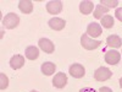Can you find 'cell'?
<instances>
[{
    "label": "cell",
    "instance_id": "1",
    "mask_svg": "<svg viewBox=\"0 0 122 92\" xmlns=\"http://www.w3.org/2000/svg\"><path fill=\"white\" fill-rule=\"evenodd\" d=\"M81 44H82V47L87 50H93V49H97L98 47H100L101 42L90 38L87 33H83V36L81 37Z\"/></svg>",
    "mask_w": 122,
    "mask_h": 92
},
{
    "label": "cell",
    "instance_id": "2",
    "mask_svg": "<svg viewBox=\"0 0 122 92\" xmlns=\"http://www.w3.org/2000/svg\"><path fill=\"white\" fill-rule=\"evenodd\" d=\"M18 23H20V17L14 12L5 15V17L3 18V26L7 29H14L15 27L18 26Z\"/></svg>",
    "mask_w": 122,
    "mask_h": 92
},
{
    "label": "cell",
    "instance_id": "3",
    "mask_svg": "<svg viewBox=\"0 0 122 92\" xmlns=\"http://www.w3.org/2000/svg\"><path fill=\"white\" fill-rule=\"evenodd\" d=\"M111 76H112V73H111V70L105 68V66H101L99 69L95 70L94 73V79L97 81H106L109 80Z\"/></svg>",
    "mask_w": 122,
    "mask_h": 92
},
{
    "label": "cell",
    "instance_id": "4",
    "mask_svg": "<svg viewBox=\"0 0 122 92\" xmlns=\"http://www.w3.org/2000/svg\"><path fill=\"white\" fill-rule=\"evenodd\" d=\"M120 60H121V54H120V52H117V50L111 49V50H107V52L105 53V61L110 65L118 64Z\"/></svg>",
    "mask_w": 122,
    "mask_h": 92
},
{
    "label": "cell",
    "instance_id": "5",
    "mask_svg": "<svg viewBox=\"0 0 122 92\" xmlns=\"http://www.w3.org/2000/svg\"><path fill=\"white\" fill-rule=\"evenodd\" d=\"M38 44H39V48L42 49L44 53L51 54V53H54V50H55L54 43H53L50 39H48V38H40L39 42H38Z\"/></svg>",
    "mask_w": 122,
    "mask_h": 92
},
{
    "label": "cell",
    "instance_id": "6",
    "mask_svg": "<svg viewBox=\"0 0 122 92\" xmlns=\"http://www.w3.org/2000/svg\"><path fill=\"white\" fill-rule=\"evenodd\" d=\"M103 32V28H101V25L100 23H97V22H92L88 25L87 27V34L90 37V38H95V37H99Z\"/></svg>",
    "mask_w": 122,
    "mask_h": 92
},
{
    "label": "cell",
    "instance_id": "7",
    "mask_svg": "<svg viewBox=\"0 0 122 92\" xmlns=\"http://www.w3.org/2000/svg\"><path fill=\"white\" fill-rule=\"evenodd\" d=\"M68 73L71 74V76L75 77V79H81L86 75V69L83 65L81 64H72L70 66Z\"/></svg>",
    "mask_w": 122,
    "mask_h": 92
},
{
    "label": "cell",
    "instance_id": "8",
    "mask_svg": "<svg viewBox=\"0 0 122 92\" xmlns=\"http://www.w3.org/2000/svg\"><path fill=\"white\" fill-rule=\"evenodd\" d=\"M67 84V76L65 73H57L53 79V85L56 88H64Z\"/></svg>",
    "mask_w": 122,
    "mask_h": 92
},
{
    "label": "cell",
    "instance_id": "9",
    "mask_svg": "<svg viewBox=\"0 0 122 92\" xmlns=\"http://www.w3.org/2000/svg\"><path fill=\"white\" fill-rule=\"evenodd\" d=\"M46 10H48L49 14H53V15L60 14L61 10H62V1H60V0L49 1V3L46 4Z\"/></svg>",
    "mask_w": 122,
    "mask_h": 92
},
{
    "label": "cell",
    "instance_id": "10",
    "mask_svg": "<svg viewBox=\"0 0 122 92\" xmlns=\"http://www.w3.org/2000/svg\"><path fill=\"white\" fill-rule=\"evenodd\" d=\"M65 26H66V21L60 17H53L51 20H49V27L54 31H61L64 29Z\"/></svg>",
    "mask_w": 122,
    "mask_h": 92
},
{
    "label": "cell",
    "instance_id": "11",
    "mask_svg": "<svg viewBox=\"0 0 122 92\" xmlns=\"http://www.w3.org/2000/svg\"><path fill=\"white\" fill-rule=\"evenodd\" d=\"M23 65H25V57L23 55L16 54V55H14L11 58V60H10V66H11L14 70L21 69Z\"/></svg>",
    "mask_w": 122,
    "mask_h": 92
},
{
    "label": "cell",
    "instance_id": "12",
    "mask_svg": "<svg viewBox=\"0 0 122 92\" xmlns=\"http://www.w3.org/2000/svg\"><path fill=\"white\" fill-rule=\"evenodd\" d=\"M94 9V4L93 1H89V0H84V1L79 3V11L83 15H89Z\"/></svg>",
    "mask_w": 122,
    "mask_h": 92
},
{
    "label": "cell",
    "instance_id": "13",
    "mask_svg": "<svg viewBox=\"0 0 122 92\" xmlns=\"http://www.w3.org/2000/svg\"><path fill=\"white\" fill-rule=\"evenodd\" d=\"M18 9L23 14H30L33 11V3L30 0H21L18 3Z\"/></svg>",
    "mask_w": 122,
    "mask_h": 92
},
{
    "label": "cell",
    "instance_id": "14",
    "mask_svg": "<svg viewBox=\"0 0 122 92\" xmlns=\"http://www.w3.org/2000/svg\"><path fill=\"white\" fill-rule=\"evenodd\" d=\"M25 55H26V58L29 59V60H36V59H38V57H39V49H38L37 47H34V46H29V47L26 48Z\"/></svg>",
    "mask_w": 122,
    "mask_h": 92
},
{
    "label": "cell",
    "instance_id": "15",
    "mask_svg": "<svg viewBox=\"0 0 122 92\" xmlns=\"http://www.w3.org/2000/svg\"><path fill=\"white\" fill-rule=\"evenodd\" d=\"M106 44L111 48H120V47H122V39L118 36H115V34L109 36L106 38Z\"/></svg>",
    "mask_w": 122,
    "mask_h": 92
},
{
    "label": "cell",
    "instance_id": "16",
    "mask_svg": "<svg viewBox=\"0 0 122 92\" xmlns=\"http://www.w3.org/2000/svg\"><path fill=\"white\" fill-rule=\"evenodd\" d=\"M56 70V65L54 63H50V61H46V63H43L42 65V73L46 76H50L55 73Z\"/></svg>",
    "mask_w": 122,
    "mask_h": 92
},
{
    "label": "cell",
    "instance_id": "17",
    "mask_svg": "<svg viewBox=\"0 0 122 92\" xmlns=\"http://www.w3.org/2000/svg\"><path fill=\"white\" fill-rule=\"evenodd\" d=\"M107 12H109V9L105 7L104 5L99 4V5L94 9V12H93V14H94V17H95V18H100V20H101V18H103V15H104V14H107Z\"/></svg>",
    "mask_w": 122,
    "mask_h": 92
},
{
    "label": "cell",
    "instance_id": "18",
    "mask_svg": "<svg viewBox=\"0 0 122 92\" xmlns=\"http://www.w3.org/2000/svg\"><path fill=\"white\" fill-rule=\"evenodd\" d=\"M101 26L105 27V28H111V27H114V17L111 16V15H105L103 16V18H101Z\"/></svg>",
    "mask_w": 122,
    "mask_h": 92
},
{
    "label": "cell",
    "instance_id": "19",
    "mask_svg": "<svg viewBox=\"0 0 122 92\" xmlns=\"http://www.w3.org/2000/svg\"><path fill=\"white\" fill-rule=\"evenodd\" d=\"M100 4L109 9V7H116L118 5V1L117 0H100Z\"/></svg>",
    "mask_w": 122,
    "mask_h": 92
},
{
    "label": "cell",
    "instance_id": "20",
    "mask_svg": "<svg viewBox=\"0 0 122 92\" xmlns=\"http://www.w3.org/2000/svg\"><path fill=\"white\" fill-rule=\"evenodd\" d=\"M0 88L1 90H5L7 86H9V79H7V76L5 75V74H0Z\"/></svg>",
    "mask_w": 122,
    "mask_h": 92
},
{
    "label": "cell",
    "instance_id": "21",
    "mask_svg": "<svg viewBox=\"0 0 122 92\" xmlns=\"http://www.w3.org/2000/svg\"><path fill=\"white\" fill-rule=\"evenodd\" d=\"M115 15H116L117 20H120V21L122 22V7H118V9H116Z\"/></svg>",
    "mask_w": 122,
    "mask_h": 92
},
{
    "label": "cell",
    "instance_id": "22",
    "mask_svg": "<svg viewBox=\"0 0 122 92\" xmlns=\"http://www.w3.org/2000/svg\"><path fill=\"white\" fill-rule=\"evenodd\" d=\"M79 92H97V91L92 87H83V88L79 90Z\"/></svg>",
    "mask_w": 122,
    "mask_h": 92
},
{
    "label": "cell",
    "instance_id": "23",
    "mask_svg": "<svg viewBox=\"0 0 122 92\" xmlns=\"http://www.w3.org/2000/svg\"><path fill=\"white\" fill-rule=\"evenodd\" d=\"M99 92H112V90H111L110 87H100L99 88Z\"/></svg>",
    "mask_w": 122,
    "mask_h": 92
},
{
    "label": "cell",
    "instance_id": "24",
    "mask_svg": "<svg viewBox=\"0 0 122 92\" xmlns=\"http://www.w3.org/2000/svg\"><path fill=\"white\" fill-rule=\"evenodd\" d=\"M120 86H121V87H122V77H121V79H120Z\"/></svg>",
    "mask_w": 122,
    "mask_h": 92
},
{
    "label": "cell",
    "instance_id": "25",
    "mask_svg": "<svg viewBox=\"0 0 122 92\" xmlns=\"http://www.w3.org/2000/svg\"><path fill=\"white\" fill-rule=\"evenodd\" d=\"M30 92H38V91H34V90H33V91H30Z\"/></svg>",
    "mask_w": 122,
    "mask_h": 92
}]
</instances>
